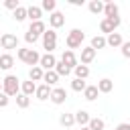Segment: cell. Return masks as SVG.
<instances>
[{"label":"cell","mask_w":130,"mask_h":130,"mask_svg":"<svg viewBox=\"0 0 130 130\" xmlns=\"http://www.w3.org/2000/svg\"><path fill=\"white\" fill-rule=\"evenodd\" d=\"M2 93H6L8 98H16L20 93V79L16 75H6L2 79Z\"/></svg>","instance_id":"6da1fadb"},{"label":"cell","mask_w":130,"mask_h":130,"mask_svg":"<svg viewBox=\"0 0 130 130\" xmlns=\"http://www.w3.org/2000/svg\"><path fill=\"white\" fill-rule=\"evenodd\" d=\"M16 57H18L22 63L30 65V67H37L39 61H41V55H39L35 49H18V51H16Z\"/></svg>","instance_id":"7a4b0ae2"},{"label":"cell","mask_w":130,"mask_h":130,"mask_svg":"<svg viewBox=\"0 0 130 130\" xmlns=\"http://www.w3.org/2000/svg\"><path fill=\"white\" fill-rule=\"evenodd\" d=\"M83 39H85V32L81 28H71L69 35H67V39H65V45L69 47V51H73V49H79L81 47Z\"/></svg>","instance_id":"3957f363"},{"label":"cell","mask_w":130,"mask_h":130,"mask_svg":"<svg viewBox=\"0 0 130 130\" xmlns=\"http://www.w3.org/2000/svg\"><path fill=\"white\" fill-rule=\"evenodd\" d=\"M41 41H43V49H47V53H53V51L57 49V30L47 28V30L43 32Z\"/></svg>","instance_id":"277c9868"},{"label":"cell","mask_w":130,"mask_h":130,"mask_svg":"<svg viewBox=\"0 0 130 130\" xmlns=\"http://www.w3.org/2000/svg\"><path fill=\"white\" fill-rule=\"evenodd\" d=\"M120 16H116V18H102V22H100V30L104 32V35H112V32H116V28L120 26Z\"/></svg>","instance_id":"5b68a950"},{"label":"cell","mask_w":130,"mask_h":130,"mask_svg":"<svg viewBox=\"0 0 130 130\" xmlns=\"http://www.w3.org/2000/svg\"><path fill=\"white\" fill-rule=\"evenodd\" d=\"M0 45H2V49H6V51L18 49V37L12 35V32H4V35H0Z\"/></svg>","instance_id":"8992f818"},{"label":"cell","mask_w":130,"mask_h":130,"mask_svg":"<svg viewBox=\"0 0 130 130\" xmlns=\"http://www.w3.org/2000/svg\"><path fill=\"white\" fill-rule=\"evenodd\" d=\"M55 63H57L55 55H53V53H45V55H41L39 67H41L43 71H53V69H55Z\"/></svg>","instance_id":"52a82bcc"},{"label":"cell","mask_w":130,"mask_h":130,"mask_svg":"<svg viewBox=\"0 0 130 130\" xmlns=\"http://www.w3.org/2000/svg\"><path fill=\"white\" fill-rule=\"evenodd\" d=\"M63 24H65V14H63V12L55 10V12H51V14H49V26H51L53 30L61 28Z\"/></svg>","instance_id":"ba28073f"},{"label":"cell","mask_w":130,"mask_h":130,"mask_svg":"<svg viewBox=\"0 0 130 130\" xmlns=\"http://www.w3.org/2000/svg\"><path fill=\"white\" fill-rule=\"evenodd\" d=\"M49 100H51L55 106H61V104H65V100H67V91H65L63 87H53Z\"/></svg>","instance_id":"9c48e42d"},{"label":"cell","mask_w":130,"mask_h":130,"mask_svg":"<svg viewBox=\"0 0 130 130\" xmlns=\"http://www.w3.org/2000/svg\"><path fill=\"white\" fill-rule=\"evenodd\" d=\"M61 61H63V63H65V65H67L71 71H73V69L79 65V61H77L75 53H73V51H69V49H65V51H63V55H61Z\"/></svg>","instance_id":"30bf717a"},{"label":"cell","mask_w":130,"mask_h":130,"mask_svg":"<svg viewBox=\"0 0 130 130\" xmlns=\"http://www.w3.org/2000/svg\"><path fill=\"white\" fill-rule=\"evenodd\" d=\"M26 18H30V22L41 20V18H43V10H41V6H35V4L26 6Z\"/></svg>","instance_id":"8fae6325"},{"label":"cell","mask_w":130,"mask_h":130,"mask_svg":"<svg viewBox=\"0 0 130 130\" xmlns=\"http://www.w3.org/2000/svg\"><path fill=\"white\" fill-rule=\"evenodd\" d=\"M122 43H124V39H122V35H120V32H112V35H108V37H106V47L118 49V47H122Z\"/></svg>","instance_id":"7c38bea8"},{"label":"cell","mask_w":130,"mask_h":130,"mask_svg":"<svg viewBox=\"0 0 130 130\" xmlns=\"http://www.w3.org/2000/svg\"><path fill=\"white\" fill-rule=\"evenodd\" d=\"M51 89H53V87H49L47 83H41V85H37L35 98H37V100H41V102H45V100H49V98H51Z\"/></svg>","instance_id":"4fadbf2b"},{"label":"cell","mask_w":130,"mask_h":130,"mask_svg":"<svg viewBox=\"0 0 130 130\" xmlns=\"http://www.w3.org/2000/svg\"><path fill=\"white\" fill-rule=\"evenodd\" d=\"M118 12H120V8L116 2H104V16L106 18H116Z\"/></svg>","instance_id":"5bb4252c"},{"label":"cell","mask_w":130,"mask_h":130,"mask_svg":"<svg viewBox=\"0 0 130 130\" xmlns=\"http://www.w3.org/2000/svg\"><path fill=\"white\" fill-rule=\"evenodd\" d=\"M95 53L91 47H81V65H89L93 59H95Z\"/></svg>","instance_id":"9a60e30c"},{"label":"cell","mask_w":130,"mask_h":130,"mask_svg":"<svg viewBox=\"0 0 130 130\" xmlns=\"http://www.w3.org/2000/svg\"><path fill=\"white\" fill-rule=\"evenodd\" d=\"M35 91H37V83L35 81H30V79H26V81H20V93H24V95H35Z\"/></svg>","instance_id":"2e32d148"},{"label":"cell","mask_w":130,"mask_h":130,"mask_svg":"<svg viewBox=\"0 0 130 130\" xmlns=\"http://www.w3.org/2000/svg\"><path fill=\"white\" fill-rule=\"evenodd\" d=\"M73 116H75V124H79V128L87 126V124H89V120H91L89 112H85V110H79V112H75Z\"/></svg>","instance_id":"e0dca14e"},{"label":"cell","mask_w":130,"mask_h":130,"mask_svg":"<svg viewBox=\"0 0 130 130\" xmlns=\"http://www.w3.org/2000/svg\"><path fill=\"white\" fill-rule=\"evenodd\" d=\"M14 67V57L10 55V53H2L0 55V69L2 71H8V69H12Z\"/></svg>","instance_id":"ac0fdd59"},{"label":"cell","mask_w":130,"mask_h":130,"mask_svg":"<svg viewBox=\"0 0 130 130\" xmlns=\"http://www.w3.org/2000/svg\"><path fill=\"white\" fill-rule=\"evenodd\" d=\"M112 89H114V81H112L110 77H104V79L98 81V91H100V93H110Z\"/></svg>","instance_id":"d6986e66"},{"label":"cell","mask_w":130,"mask_h":130,"mask_svg":"<svg viewBox=\"0 0 130 130\" xmlns=\"http://www.w3.org/2000/svg\"><path fill=\"white\" fill-rule=\"evenodd\" d=\"M47 30V24L43 22V20H37V22H30V26H28V32H32V35H37V37H43V32Z\"/></svg>","instance_id":"ffe728a7"},{"label":"cell","mask_w":130,"mask_h":130,"mask_svg":"<svg viewBox=\"0 0 130 130\" xmlns=\"http://www.w3.org/2000/svg\"><path fill=\"white\" fill-rule=\"evenodd\" d=\"M59 124H61L63 128H71V126H75V116L69 114V112H63V114L59 116Z\"/></svg>","instance_id":"44dd1931"},{"label":"cell","mask_w":130,"mask_h":130,"mask_svg":"<svg viewBox=\"0 0 130 130\" xmlns=\"http://www.w3.org/2000/svg\"><path fill=\"white\" fill-rule=\"evenodd\" d=\"M43 75H45V71H43L39 65L28 69V79H30V81H43Z\"/></svg>","instance_id":"7402d4cb"},{"label":"cell","mask_w":130,"mask_h":130,"mask_svg":"<svg viewBox=\"0 0 130 130\" xmlns=\"http://www.w3.org/2000/svg\"><path fill=\"white\" fill-rule=\"evenodd\" d=\"M98 85H87L85 89H83V98L87 100V102H93V100H98Z\"/></svg>","instance_id":"603a6c76"},{"label":"cell","mask_w":130,"mask_h":130,"mask_svg":"<svg viewBox=\"0 0 130 130\" xmlns=\"http://www.w3.org/2000/svg\"><path fill=\"white\" fill-rule=\"evenodd\" d=\"M87 8H89L91 14H104V2L102 0H91L87 4Z\"/></svg>","instance_id":"cb8c5ba5"},{"label":"cell","mask_w":130,"mask_h":130,"mask_svg":"<svg viewBox=\"0 0 130 130\" xmlns=\"http://www.w3.org/2000/svg\"><path fill=\"white\" fill-rule=\"evenodd\" d=\"M53 71H55V73H57L59 77H67V75L71 73V69H69V67H67V65L63 63V61H57V63H55V69H53Z\"/></svg>","instance_id":"d4e9b609"},{"label":"cell","mask_w":130,"mask_h":130,"mask_svg":"<svg viewBox=\"0 0 130 130\" xmlns=\"http://www.w3.org/2000/svg\"><path fill=\"white\" fill-rule=\"evenodd\" d=\"M93 51H98V49H104L106 47V37L104 35H95L93 39H91V45H89Z\"/></svg>","instance_id":"484cf974"},{"label":"cell","mask_w":130,"mask_h":130,"mask_svg":"<svg viewBox=\"0 0 130 130\" xmlns=\"http://www.w3.org/2000/svg\"><path fill=\"white\" fill-rule=\"evenodd\" d=\"M73 73H75L77 79H87V77H89V67H87V65H77V67L73 69Z\"/></svg>","instance_id":"4316f807"},{"label":"cell","mask_w":130,"mask_h":130,"mask_svg":"<svg viewBox=\"0 0 130 130\" xmlns=\"http://www.w3.org/2000/svg\"><path fill=\"white\" fill-rule=\"evenodd\" d=\"M43 81H45L49 87H53V85L59 81V75H57L55 71H45V75H43Z\"/></svg>","instance_id":"83f0119b"},{"label":"cell","mask_w":130,"mask_h":130,"mask_svg":"<svg viewBox=\"0 0 130 130\" xmlns=\"http://www.w3.org/2000/svg\"><path fill=\"white\" fill-rule=\"evenodd\" d=\"M85 87H87L85 79H77V77H73V79H71V89H73V91L83 93V89H85Z\"/></svg>","instance_id":"f1b7e54d"},{"label":"cell","mask_w":130,"mask_h":130,"mask_svg":"<svg viewBox=\"0 0 130 130\" xmlns=\"http://www.w3.org/2000/svg\"><path fill=\"white\" fill-rule=\"evenodd\" d=\"M12 18H14L16 22H22V20H26V6H18V8L12 12Z\"/></svg>","instance_id":"f546056e"},{"label":"cell","mask_w":130,"mask_h":130,"mask_svg":"<svg viewBox=\"0 0 130 130\" xmlns=\"http://www.w3.org/2000/svg\"><path fill=\"white\" fill-rule=\"evenodd\" d=\"M87 128H89V130H104V128H106V122H104L102 118H91L89 124H87Z\"/></svg>","instance_id":"4dcf8cb0"},{"label":"cell","mask_w":130,"mask_h":130,"mask_svg":"<svg viewBox=\"0 0 130 130\" xmlns=\"http://www.w3.org/2000/svg\"><path fill=\"white\" fill-rule=\"evenodd\" d=\"M16 106H18V108H22V110H24V108H28V106H30V98H28V95H24V93H18V95H16Z\"/></svg>","instance_id":"1f68e13d"},{"label":"cell","mask_w":130,"mask_h":130,"mask_svg":"<svg viewBox=\"0 0 130 130\" xmlns=\"http://www.w3.org/2000/svg\"><path fill=\"white\" fill-rule=\"evenodd\" d=\"M41 10H49V14H51V12L57 10V2L55 0H43L41 2Z\"/></svg>","instance_id":"d6a6232c"},{"label":"cell","mask_w":130,"mask_h":130,"mask_svg":"<svg viewBox=\"0 0 130 130\" xmlns=\"http://www.w3.org/2000/svg\"><path fill=\"white\" fill-rule=\"evenodd\" d=\"M120 51H122V55H124L126 59H130V41H124L122 47H120Z\"/></svg>","instance_id":"836d02e7"},{"label":"cell","mask_w":130,"mask_h":130,"mask_svg":"<svg viewBox=\"0 0 130 130\" xmlns=\"http://www.w3.org/2000/svg\"><path fill=\"white\" fill-rule=\"evenodd\" d=\"M24 41H26V43H28V45H35V43H37V41H39V37H37V35H32V32H28V30H26V32H24Z\"/></svg>","instance_id":"e575fe53"},{"label":"cell","mask_w":130,"mask_h":130,"mask_svg":"<svg viewBox=\"0 0 130 130\" xmlns=\"http://www.w3.org/2000/svg\"><path fill=\"white\" fill-rule=\"evenodd\" d=\"M4 6H6L8 10H12V12H14V10H16L20 4H18V0H6V2H4Z\"/></svg>","instance_id":"d590c367"},{"label":"cell","mask_w":130,"mask_h":130,"mask_svg":"<svg viewBox=\"0 0 130 130\" xmlns=\"http://www.w3.org/2000/svg\"><path fill=\"white\" fill-rule=\"evenodd\" d=\"M8 102H10V98H8L6 93H2V91H0V108H6V106H8Z\"/></svg>","instance_id":"8d00e7d4"},{"label":"cell","mask_w":130,"mask_h":130,"mask_svg":"<svg viewBox=\"0 0 130 130\" xmlns=\"http://www.w3.org/2000/svg\"><path fill=\"white\" fill-rule=\"evenodd\" d=\"M114 130H130V124H128V122H122V124H118Z\"/></svg>","instance_id":"74e56055"},{"label":"cell","mask_w":130,"mask_h":130,"mask_svg":"<svg viewBox=\"0 0 130 130\" xmlns=\"http://www.w3.org/2000/svg\"><path fill=\"white\" fill-rule=\"evenodd\" d=\"M71 4L73 6H79V4H83V0H71Z\"/></svg>","instance_id":"f35d334b"},{"label":"cell","mask_w":130,"mask_h":130,"mask_svg":"<svg viewBox=\"0 0 130 130\" xmlns=\"http://www.w3.org/2000/svg\"><path fill=\"white\" fill-rule=\"evenodd\" d=\"M79 130H89V128H87V126H83V128H79Z\"/></svg>","instance_id":"ab89813d"},{"label":"cell","mask_w":130,"mask_h":130,"mask_svg":"<svg viewBox=\"0 0 130 130\" xmlns=\"http://www.w3.org/2000/svg\"><path fill=\"white\" fill-rule=\"evenodd\" d=\"M0 91H2V81H0Z\"/></svg>","instance_id":"60d3db41"}]
</instances>
